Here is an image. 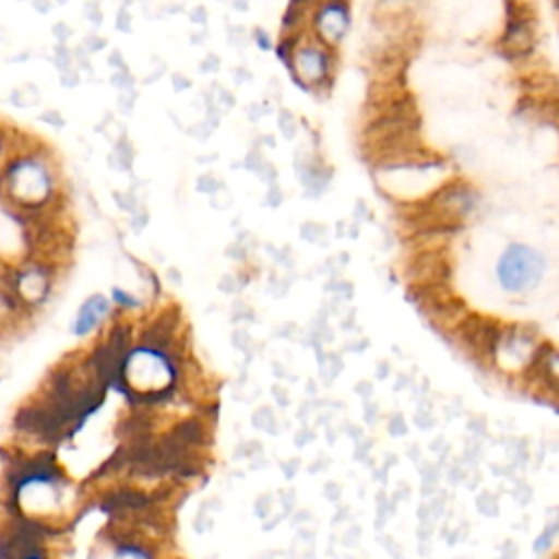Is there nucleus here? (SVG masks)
I'll use <instances>...</instances> for the list:
<instances>
[{"mask_svg": "<svg viewBox=\"0 0 559 559\" xmlns=\"http://www.w3.org/2000/svg\"><path fill=\"white\" fill-rule=\"evenodd\" d=\"M452 264L448 251L443 247L430 251H415L404 266V282L408 286L450 282Z\"/></svg>", "mask_w": 559, "mask_h": 559, "instance_id": "423d86ee", "label": "nucleus"}, {"mask_svg": "<svg viewBox=\"0 0 559 559\" xmlns=\"http://www.w3.org/2000/svg\"><path fill=\"white\" fill-rule=\"evenodd\" d=\"M17 306L20 304L15 301L11 290L7 286H0V325H4L11 319V314L17 310Z\"/></svg>", "mask_w": 559, "mask_h": 559, "instance_id": "9b49d317", "label": "nucleus"}, {"mask_svg": "<svg viewBox=\"0 0 559 559\" xmlns=\"http://www.w3.org/2000/svg\"><path fill=\"white\" fill-rule=\"evenodd\" d=\"M469 312H472L469 306L456 295V297H452L450 301H445V304L437 306L435 310H430V312L426 314V319H428L441 334L448 336L454 328L461 325V321H463Z\"/></svg>", "mask_w": 559, "mask_h": 559, "instance_id": "6e6552de", "label": "nucleus"}, {"mask_svg": "<svg viewBox=\"0 0 559 559\" xmlns=\"http://www.w3.org/2000/svg\"><path fill=\"white\" fill-rule=\"evenodd\" d=\"M345 24H347V17H345V9L341 4H330L325 7L319 17H317V28L321 33V37L325 39H338L345 31Z\"/></svg>", "mask_w": 559, "mask_h": 559, "instance_id": "1a4fd4ad", "label": "nucleus"}, {"mask_svg": "<svg viewBox=\"0 0 559 559\" xmlns=\"http://www.w3.org/2000/svg\"><path fill=\"white\" fill-rule=\"evenodd\" d=\"M297 66H299V72L304 76H310V79H317L325 72V57L321 55V50H312V48H306V50H299V57H295Z\"/></svg>", "mask_w": 559, "mask_h": 559, "instance_id": "9d476101", "label": "nucleus"}, {"mask_svg": "<svg viewBox=\"0 0 559 559\" xmlns=\"http://www.w3.org/2000/svg\"><path fill=\"white\" fill-rule=\"evenodd\" d=\"M109 310H111V304L105 295H100V293L90 295L76 310V317L72 321V334L79 338L92 334L94 330L100 328V323L109 314Z\"/></svg>", "mask_w": 559, "mask_h": 559, "instance_id": "0eeeda50", "label": "nucleus"}, {"mask_svg": "<svg viewBox=\"0 0 559 559\" xmlns=\"http://www.w3.org/2000/svg\"><path fill=\"white\" fill-rule=\"evenodd\" d=\"M0 155H2V133H0Z\"/></svg>", "mask_w": 559, "mask_h": 559, "instance_id": "f8f14e48", "label": "nucleus"}, {"mask_svg": "<svg viewBox=\"0 0 559 559\" xmlns=\"http://www.w3.org/2000/svg\"><path fill=\"white\" fill-rule=\"evenodd\" d=\"M15 502L33 518H46L61 509L63 480L52 467H35L15 483Z\"/></svg>", "mask_w": 559, "mask_h": 559, "instance_id": "f03ea898", "label": "nucleus"}, {"mask_svg": "<svg viewBox=\"0 0 559 559\" xmlns=\"http://www.w3.org/2000/svg\"><path fill=\"white\" fill-rule=\"evenodd\" d=\"M542 336L535 325L528 323H504L496 347H493V369L507 376H518L533 358L542 345Z\"/></svg>", "mask_w": 559, "mask_h": 559, "instance_id": "20e7f679", "label": "nucleus"}, {"mask_svg": "<svg viewBox=\"0 0 559 559\" xmlns=\"http://www.w3.org/2000/svg\"><path fill=\"white\" fill-rule=\"evenodd\" d=\"M544 271H546V260L537 249L513 242L502 251L496 266V277L502 290L513 295H524L539 286Z\"/></svg>", "mask_w": 559, "mask_h": 559, "instance_id": "f257e3e1", "label": "nucleus"}, {"mask_svg": "<svg viewBox=\"0 0 559 559\" xmlns=\"http://www.w3.org/2000/svg\"><path fill=\"white\" fill-rule=\"evenodd\" d=\"M507 321L469 312L459 328H454L448 338L480 369H493V347Z\"/></svg>", "mask_w": 559, "mask_h": 559, "instance_id": "7ed1b4c3", "label": "nucleus"}, {"mask_svg": "<svg viewBox=\"0 0 559 559\" xmlns=\"http://www.w3.org/2000/svg\"><path fill=\"white\" fill-rule=\"evenodd\" d=\"M52 275L50 264L28 262L11 273L7 288L22 308H39L52 290Z\"/></svg>", "mask_w": 559, "mask_h": 559, "instance_id": "39448f33", "label": "nucleus"}]
</instances>
